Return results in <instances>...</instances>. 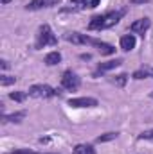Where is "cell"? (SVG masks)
Wrapping results in <instances>:
<instances>
[{"instance_id": "cell-17", "label": "cell", "mask_w": 153, "mask_h": 154, "mask_svg": "<svg viewBox=\"0 0 153 154\" xmlns=\"http://www.w3.org/2000/svg\"><path fill=\"white\" fill-rule=\"evenodd\" d=\"M112 82H114L115 86H119V88H122L124 84H126V81H128V75L126 74H119V75H115V77H112L110 79Z\"/></svg>"}, {"instance_id": "cell-13", "label": "cell", "mask_w": 153, "mask_h": 154, "mask_svg": "<svg viewBox=\"0 0 153 154\" xmlns=\"http://www.w3.org/2000/svg\"><path fill=\"white\" fill-rule=\"evenodd\" d=\"M74 152L76 154H96V151H94V147L88 145V143H79V145L74 147Z\"/></svg>"}, {"instance_id": "cell-11", "label": "cell", "mask_w": 153, "mask_h": 154, "mask_svg": "<svg viewBox=\"0 0 153 154\" xmlns=\"http://www.w3.org/2000/svg\"><path fill=\"white\" fill-rule=\"evenodd\" d=\"M146 77H151L153 79V68L151 66H142V68H139V70H135L133 72V79H146Z\"/></svg>"}, {"instance_id": "cell-16", "label": "cell", "mask_w": 153, "mask_h": 154, "mask_svg": "<svg viewBox=\"0 0 153 154\" xmlns=\"http://www.w3.org/2000/svg\"><path fill=\"white\" fill-rule=\"evenodd\" d=\"M24 118H25V111H18V113H13V115H5L4 116L5 122H15V124L22 122Z\"/></svg>"}, {"instance_id": "cell-5", "label": "cell", "mask_w": 153, "mask_h": 154, "mask_svg": "<svg viewBox=\"0 0 153 154\" xmlns=\"http://www.w3.org/2000/svg\"><path fill=\"white\" fill-rule=\"evenodd\" d=\"M61 86H63L65 90L74 91V90H77V88H79V77H77L72 70L63 72V75H61Z\"/></svg>"}, {"instance_id": "cell-15", "label": "cell", "mask_w": 153, "mask_h": 154, "mask_svg": "<svg viewBox=\"0 0 153 154\" xmlns=\"http://www.w3.org/2000/svg\"><path fill=\"white\" fill-rule=\"evenodd\" d=\"M97 48H99V52H101L103 56H110V54H114V52H115V47L108 45V43H105V41H99Z\"/></svg>"}, {"instance_id": "cell-18", "label": "cell", "mask_w": 153, "mask_h": 154, "mask_svg": "<svg viewBox=\"0 0 153 154\" xmlns=\"http://www.w3.org/2000/svg\"><path fill=\"white\" fill-rule=\"evenodd\" d=\"M25 97H27V93H25V91H11V93H9V99H11V100H15V102H24V100H25Z\"/></svg>"}, {"instance_id": "cell-4", "label": "cell", "mask_w": 153, "mask_h": 154, "mask_svg": "<svg viewBox=\"0 0 153 154\" xmlns=\"http://www.w3.org/2000/svg\"><path fill=\"white\" fill-rule=\"evenodd\" d=\"M65 39L69 43H74V45H94L97 47L101 39H96V38H90L86 34H81V32H67L65 34Z\"/></svg>"}, {"instance_id": "cell-3", "label": "cell", "mask_w": 153, "mask_h": 154, "mask_svg": "<svg viewBox=\"0 0 153 154\" xmlns=\"http://www.w3.org/2000/svg\"><path fill=\"white\" fill-rule=\"evenodd\" d=\"M29 95L36 97V99H50V97L60 95V91L54 90V88H50L49 84H34V86L29 88Z\"/></svg>"}, {"instance_id": "cell-1", "label": "cell", "mask_w": 153, "mask_h": 154, "mask_svg": "<svg viewBox=\"0 0 153 154\" xmlns=\"http://www.w3.org/2000/svg\"><path fill=\"white\" fill-rule=\"evenodd\" d=\"M126 9H119V11H110L106 14H101V16H94L88 23V29L90 31H101V29H108V27H114L115 23H119V20L124 16Z\"/></svg>"}, {"instance_id": "cell-20", "label": "cell", "mask_w": 153, "mask_h": 154, "mask_svg": "<svg viewBox=\"0 0 153 154\" xmlns=\"http://www.w3.org/2000/svg\"><path fill=\"white\" fill-rule=\"evenodd\" d=\"M16 77H11V75H2L0 77V84L2 86H9V84H15Z\"/></svg>"}, {"instance_id": "cell-24", "label": "cell", "mask_w": 153, "mask_h": 154, "mask_svg": "<svg viewBox=\"0 0 153 154\" xmlns=\"http://www.w3.org/2000/svg\"><path fill=\"white\" fill-rule=\"evenodd\" d=\"M146 2H150V0H132L133 5H137V4H146Z\"/></svg>"}, {"instance_id": "cell-2", "label": "cell", "mask_w": 153, "mask_h": 154, "mask_svg": "<svg viewBox=\"0 0 153 154\" xmlns=\"http://www.w3.org/2000/svg\"><path fill=\"white\" fill-rule=\"evenodd\" d=\"M58 43V38L54 36L50 25H41L38 32V39H36V48H41V47H47V45H56Z\"/></svg>"}, {"instance_id": "cell-12", "label": "cell", "mask_w": 153, "mask_h": 154, "mask_svg": "<svg viewBox=\"0 0 153 154\" xmlns=\"http://www.w3.org/2000/svg\"><path fill=\"white\" fill-rule=\"evenodd\" d=\"M60 61H61V54H60L58 50L49 52V54L45 56V65H47V66H54V65H58Z\"/></svg>"}, {"instance_id": "cell-23", "label": "cell", "mask_w": 153, "mask_h": 154, "mask_svg": "<svg viewBox=\"0 0 153 154\" xmlns=\"http://www.w3.org/2000/svg\"><path fill=\"white\" fill-rule=\"evenodd\" d=\"M97 4H99V0H90V2H88V7H96Z\"/></svg>"}, {"instance_id": "cell-21", "label": "cell", "mask_w": 153, "mask_h": 154, "mask_svg": "<svg viewBox=\"0 0 153 154\" xmlns=\"http://www.w3.org/2000/svg\"><path fill=\"white\" fill-rule=\"evenodd\" d=\"M139 140H150V142H153V129H150V131H142V133L139 134Z\"/></svg>"}, {"instance_id": "cell-8", "label": "cell", "mask_w": 153, "mask_h": 154, "mask_svg": "<svg viewBox=\"0 0 153 154\" xmlns=\"http://www.w3.org/2000/svg\"><path fill=\"white\" fill-rule=\"evenodd\" d=\"M135 43H137V39L133 34H124L122 38H121V50H124V52H130V50H133L135 48Z\"/></svg>"}, {"instance_id": "cell-22", "label": "cell", "mask_w": 153, "mask_h": 154, "mask_svg": "<svg viewBox=\"0 0 153 154\" xmlns=\"http://www.w3.org/2000/svg\"><path fill=\"white\" fill-rule=\"evenodd\" d=\"M9 154H36V152H31L29 149H20V151H15V152H9Z\"/></svg>"}, {"instance_id": "cell-19", "label": "cell", "mask_w": 153, "mask_h": 154, "mask_svg": "<svg viewBox=\"0 0 153 154\" xmlns=\"http://www.w3.org/2000/svg\"><path fill=\"white\" fill-rule=\"evenodd\" d=\"M119 136V133H105L101 136H97V143H103V142H110V140H115Z\"/></svg>"}, {"instance_id": "cell-9", "label": "cell", "mask_w": 153, "mask_h": 154, "mask_svg": "<svg viewBox=\"0 0 153 154\" xmlns=\"http://www.w3.org/2000/svg\"><path fill=\"white\" fill-rule=\"evenodd\" d=\"M60 0H33L29 5H27V9H31V11H36V9H41V7H52V5H56Z\"/></svg>"}, {"instance_id": "cell-6", "label": "cell", "mask_w": 153, "mask_h": 154, "mask_svg": "<svg viewBox=\"0 0 153 154\" xmlns=\"http://www.w3.org/2000/svg\"><path fill=\"white\" fill-rule=\"evenodd\" d=\"M70 108H96L97 100L94 97H77V99H70L69 100Z\"/></svg>"}, {"instance_id": "cell-7", "label": "cell", "mask_w": 153, "mask_h": 154, "mask_svg": "<svg viewBox=\"0 0 153 154\" xmlns=\"http://www.w3.org/2000/svg\"><path fill=\"white\" fill-rule=\"evenodd\" d=\"M150 25H151L150 18H139V20H135V22L130 25V31H132V32H137V34H144V31L150 29Z\"/></svg>"}, {"instance_id": "cell-14", "label": "cell", "mask_w": 153, "mask_h": 154, "mask_svg": "<svg viewBox=\"0 0 153 154\" xmlns=\"http://www.w3.org/2000/svg\"><path fill=\"white\" fill-rule=\"evenodd\" d=\"M88 7L86 0H70V7H67L65 11H77V9H85Z\"/></svg>"}, {"instance_id": "cell-10", "label": "cell", "mask_w": 153, "mask_h": 154, "mask_svg": "<svg viewBox=\"0 0 153 154\" xmlns=\"http://www.w3.org/2000/svg\"><path fill=\"white\" fill-rule=\"evenodd\" d=\"M122 61L121 59H112V61H105V63H99L97 65V70L99 72H108V70H114L117 66H121Z\"/></svg>"}]
</instances>
